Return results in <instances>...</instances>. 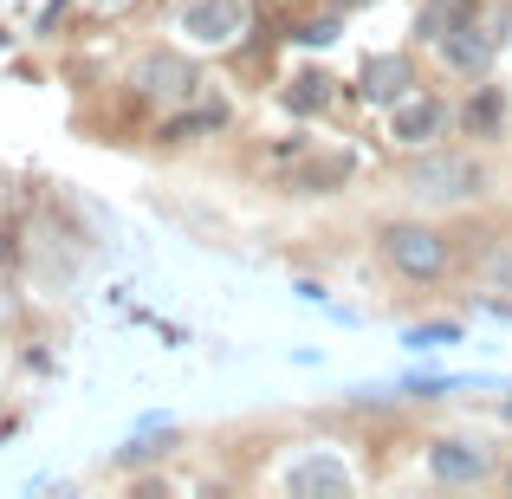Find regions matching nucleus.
Returning a JSON list of instances; mask_svg holds the SVG:
<instances>
[{
	"label": "nucleus",
	"mask_w": 512,
	"mask_h": 499,
	"mask_svg": "<svg viewBox=\"0 0 512 499\" xmlns=\"http://www.w3.org/2000/svg\"><path fill=\"white\" fill-rule=\"evenodd\" d=\"M383 253L396 260V273H409V279H441L448 273V240L428 234V227H389Z\"/></svg>",
	"instance_id": "nucleus-1"
},
{
	"label": "nucleus",
	"mask_w": 512,
	"mask_h": 499,
	"mask_svg": "<svg viewBox=\"0 0 512 499\" xmlns=\"http://www.w3.org/2000/svg\"><path fill=\"white\" fill-rule=\"evenodd\" d=\"M474 182H480V169L467 163V156H428V163L415 169V195H428V201H461Z\"/></svg>",
	"instance_id": "nucleus-2"
},
{
	"label": "nucleus",
	"mask_w": 512,
	"mask_h": 499,
	"mask_svg": "<svg viewBox=\"0 0 512 499\" xmlns=\"http://www.w3.org/2000/svg\"><path fill=\"white\" fill-rule=\"evenodd\" d=\"M428 474H435L441 487H461V480H480V474H487V454L467 448V441H435V454H428Z\"/></svg>",
	"instance_id": "nucleus-3"
},
{
	"label": "nucleus",
	"mask_w": 512,
	"mask_h": 499,
	"mask_svg": "<svg viewBox=\"0 0 512 499\" xmlns=\"http://www.w3.org/2000/svg\"><path fill=\"white\" fill-rule=\"evenodd\" d=\"M234 26H240L234 0H195V7H188V33L195 39H234Z\"/></svg>",
	"instance_id": "nucleus-4"
},
{
	"label": "nucleus",
	"mask_w": 512,
	"mask_h": 499,
	"mask_svg": "<svg viewBox=\"0 0 512 499\" xmlns=\"http://www.w3.org/2000/svg\"><path fill=\"white\" fill-rule=\"evenodd\" d=\"M402 85H409V65H402L396 52H383V59H370V65H363V98L389 104V98H402Z\"/></svg>",
	"instance_id": "nucleus-5"
},
{
	"label": "nucleus",
	"mask_w": 512,
	"mask_h": 499,
	"mask_svg": "<svg viewBox=\"0 0 512 499\" xmlns=\"http://www.w3.org/2000/svg\"><path fill=\"white\" fill-rule=\"evenodd\" d=\"M435 130H441V104H435V98H409V104L396 111V137H402V143H428Z\"/></svg>",
	"instance_id": "nucleus-6"
},
{
	"label": "nucleus",
	"mask_w": 512,
	"mask_h": 499,
	"mask_svg": "<svg viewBox=\"0 0 512 499\" xmlns=\"http://www.w3.org/2000/svg\"><path fill=\"white\" fill-rule=\"evenodd\" d=\"M137 85L150 91V98H182V91H188V72L175 59H143L137 65Z\"/></svg>",
	"instance_id": "nucleus-7"
},
{
	"label": "nucleus",
	"mask_w": 512,
	"mask_h": 499,
	"mask_svg": "<svg viewBox=\"0 0 512 499\" xmlns=\"http://www.w3.org/2000/svg\"><path fill=\"white\" fill-rule=\"evenodd\" d=\"M448 39V59L461 65V72H480V65H487V39L474 33V26H454V33H441Z\"/></svg>",
	"instance_id": "nucleus-8"
},
{
	"label": "nucleus",
	"mask_w": 512,
	"mask_h": 499,
	"mask_svg": "<svg viewBox=\"0 0 512 499\" xmlns=\"http://www.w3.org/2000/svg\"><path fill=\"white\" fill-rule=\"evenodd\" d=\"M286 104H292V111H325V104H331V78L325 72H299L292 91H286Z\"/></svg>",
	"instance_id": "nucleus-9"
},
{
	"label": "nucleus",
	"mask_w": 512,
	"mask_h": 499,
	"mask_svg": "<svg viewBox=\"0 0 512 499\" xmlns=\"http://www.w3.org/2000/svg\"><path fill=\"white\" fill-rule=\"evenodd\" d=\"M500 117H506L500 91H480V98L467 104V130H500Z\"/></svg>",
	"instance_id": "nucleus-10"
},
{
	"label": "nucleus",
	"mask_w": 512,
	"mask_h": 499,
	"mask_svg": "<svg viewBox=\"0 0 512 499\" xmlns=\"http://www.w3.org/2000/svg\"><path fill=\"white\" fill-rule=\"evenodd\" d=\"M292 487H299V493H344V474H338V467H299V474H292Z\"/></svg>",
	"instance_id": "nucleus-11"
},
{
	"label": "nucleus",
	"mask_w": 512,
	"mask_h": 499,
	"mask_svg": "<svg viewBox=\"0 0 512 499\" xmlns=\"http://www.w3.org/2000/svg\"><path fill=\"white\" fill-rule=\"evenodd\" d=\"M221 104H208V111H195V117H175V124L163 130V137H195V130H214V124H221Z\"/></svg>",
	"instance_id": "nucleus-12"
},
{
	"label": "nucleus",
	"mask_w": 512,
	"mask_h": 499,
	"mask_svg": "<svg viewBox=\"0 0 512 499\" xmlns=\"http://www.w3.org/2000/svg\"><path fill=\"white\" fill-rule=\"evenodd\" d=\"M338 175H350V156H331V163H312V169H305V182H312V188H325V182H338Z\"/></svg>",
	"instance_id": "nucleus-13"
}]
</instances>
